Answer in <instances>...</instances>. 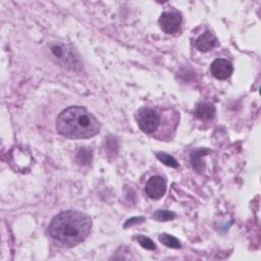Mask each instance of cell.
I'll return each instance as SVG.
<instances>
[{
    "label": "cell",
    "instance_id": "277c9868",
    "mask_svg": "<svg viewBox=\"0 0 261 261\" xmlns=\"http://www.w3.org/2000/svg\"><path fill=\"white\" fill-rule=\"evenodd\" d=\"M50 51L53 57L56 59L59 63H61L63 66L67 68L75 70L76 67L80 65L79 60L75 57L72 49L63 43H54L53 45H51Z\"/></svg>",
    "mask_w": 261,
    "mask_h": 261
},
{
    "label": "cell",
    "instance_id": "5bb4252c",
    "mask_svg": "<svg viewBox=\"0 0 261 261\" xmlns=\"http://www.w3.org/2000/svg\"><path fill=\"white\" fill-rule=\"evenodd\" d=\"M157 158L163 163V164H165V165H167V166H169V167H178L179 166V163H178V161L171 156V155H169V154H167V153H163V152H159V153H157Z\"/></svg>",
    "mask_w": 261,
    "mask_h": 261
},
{
    "label": "cell",
    "instance_id": "8992f818",
    "mask_svg": "<svg viewBox=\"0 0 261 261\" xmlns=\"http://www.w3.org/2000/svg\"><path fill=\"white\" fill-rule=\"evenodd\" d=\"M145 192L147 196L151 199L158 200L163 197L166 192V181L160 176L152 177L146 185Z\"/></svg>",
    "mask_w": 261,
    "mask_h": 261
},
{
    "label": "cell",
    "instance_id": "6da1fadb",
    "mask_svg": "<svg viewBox=\"0 0 261 261\" xmlns=\"http://www.w3.org/2000/svg\"><path fill=\"white\" fill-rule=\"evenodd\" d=\"M92 227L91 218L77 210H67L57 214L48 226L51 239L64 247H74L89 236Z\"/></svg>",
    "mask_w": 261,
    "mask_h": 261
},
{
    "label": "cell",
    "instance_id": "7c38bea8",
    "mask_svg": "<svg viewBox=\"0 0 261 261\" xmlns=\"http://www.w3.org/2000/svg\"><path fill=\"white\" fill-rule=\"evenodd\" d=\"M176 213L168 211V210H158L156 211L152 217L157 221H168L176 218Z\"/></svg>",
    "mask_w": 261,
    "mask_h": 261
},
{
    "label": "cell",
    "instance_id": "ba28073f",
    "mask_svg": "<svg viewBox=\"0 0 261 261\" xmlns=\"http://www.w3.org/2000/svg\"><path fill=\"white\" fill-rule=\"evenodd\" d=\"M217 44H218L217 38L214 36V34H212L209 31L199 36L198 39L196 40V47L202 52L210 51L215 46H217Z\"/></svg>",
    "mask_w": 261,
    "mask_h": 261
},
{
    "label": "cell",
    "instance_id": "3957f363",
    "mask_svg": "<svg viewBox=\"0 0 261 261\" xmlns=\"http://www.w3.org/2000/svg\"><path fill=\"white\" fill-rule=\"evenodd\" d=\"M136 120L139 128L146 134L155 133L160 125L158 113L149 107H143L136 113Z\"/></svg>",
    "mask_w": 261,
    "mask_h": 261
},
{
    "label": "cell",
    "instance_id": "4fadbf2b",
    "mask_svg": "<svg viewBox=\"0 0 261 261\" xmlns=\"http://www.w3.org/2000/svg\"><path fill=\"white\" fill-rule=\"evenodd\" d=\"M206 151L207 150H198V151H195L194 153H192V164H193V167H194L195 170H197L199 172L204 168V164L200 160V157L203 156V153L206 152Z\"/></svg>",
    "mask_w": 261,
    "mask_h": 261
},
{
    "label": "cell",
    "instance_id": "52a82bcc",
    "mask_svg": "<svg viewBox=\"0 0 261 261\" xmlns=\"http://www.w3.org/2000/svg\"><path fill=\"white\" fill-rule=\"evenodd\" d=\"M210 72L217 80H226L231 76L234 68L230 62L223 59H217L211 64Z\"/></svg>",
    "mask_w": 261,
    "mask_h": 261
},
{
    "label": "cell",
    "instance_id": "30bf717a",
    "mask_svg": "<svg viewBox=\"0 0 261 261\" xmlns=\"http://www.w3.org/2000/svg\"><path fill=\"white\" fill-rule=\"evenodd\" d=\"M77 161L81 165H87L92 160V151L88 148H80L76 155Z\"/></svg>",
    "mask_w": 261,
    "mask_h": 261
},
{
    "label": "cell",
    "instance_id": "5b68a950",
    "mask_svg": "<svg viewBox=\"0 0 261 261\" xmlns=\"http://www.w3.org/2000/svg\"><path fill=\"white\" fill-rule=\"evenodd\" d=\"M182 21L181 14L177 12H166L160 16L159 25L164 33L175 34L180 30Z\"/></svg>",
    "mask_w": 261,
    "mask_h": 261
},
{
    "label": "cell",
    "instance_id": "9c48e42d",
    "mask_svg": "<svg viewBox=\"0 0 261 261\" xmlns=\"http://www.w3.org/2000/svg\"><path fill=\"white\" fill-rule=\"evenodd\" d=\"M215 107L208 102H201L196 106L195 117L201 121H211L215 117Z\"/></svg>",
    "mask_w": 261,
    "mask_h": 261
},
{
    "label": "cell",
    "instance_id": "7a4b0ae2",
    "mask_svg": "<svg viewBox=\"0 0 261 261\" xmlns=\"http://www.w3.org/2000/svg\"><path fill=\"white\" fill-rule=\"evenodd\" d=\"M100 129L99 121L81 106L65 109L56 120L57 133L68 139H89L96 136Z\"/></svg>",
    "mask_w": 261,
    "mask_h": 261
},
{
    "label": "cell",
    "instance_id": "2e32d148",
    "mask_svg": "<svg viewBox=\"0 0 261 261\" xmlns=\"http://www.w3.org/2000/svg\"><path fill=\"white\" fill-rule=\"evenodd\" d=\"M144 221V217H133L131 219H129L126 223H125V227H129L130 225H134L136 223H140V222H143Z\"/></svg>",
    "mask_w": 261,
    "mask_h": 261
},
{
    "label": "cell",
    "instance_id": "8fae6325",
    "mask_svg": "<svg viewBox=\"0 0 261 261\" xmlns=\"http://www.w3.org/2000/svg\"><path fill=\"white\" fill-rule=\"evenodd\" d=\"M159 241L165 245L168 248H172V249H180L182 247L181 242L173 236L167 235V234H162L159 236Z\"/></svg>",
    "mask_w": 261,
    "mask_h": 261
},
{
    "label": "cell",
    "instance_id": "9a60e30c",
    "mask_svg": "<svg viewBox=\"0 0 261 261\" xmlns=\"http://www.w3.org/2000/svg\"><path fill=\"white\" fill-rule=\"evenodd\" d=\"M137 241L144 249H147L150 251L156 250V246H155L154 242L145 236H137Z\"/></svg>",
    "mask_w": 261,
    "mask_h": 261
}]
</instances>
